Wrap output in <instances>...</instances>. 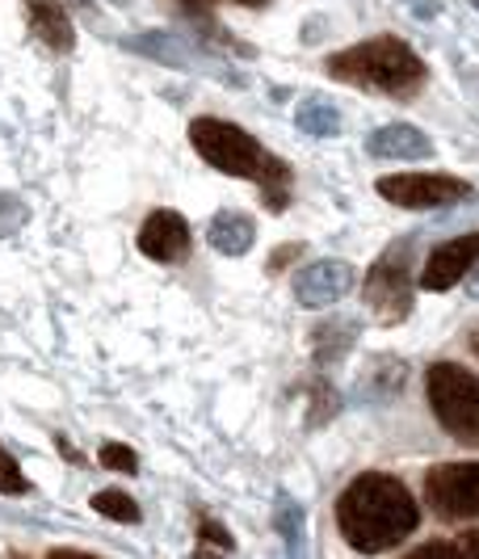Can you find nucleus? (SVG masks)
Wrapping results in <instances>:
<instances>
[{
  "label": "nucleus",
  "mask_w": 479,
  "mask_h": 559,
  "mask_svg": "<svg viewBox=\"0 0 479 559\" xmlns=\"http://www.w3.org/2000/svg\"><path fill=\"white\" fill-rule=\"evenodd\" d=\"M337 526L354 551L379 556L421 526V504L395 476L367 472L345 484L337 501Z\"/></svg>",
  "instance_id": "1"
},
{
  "label": "nucleus",
  "mask_w": 479,
  "mask_h": 559,
  "mask_svg": "<svg viewBox=\"0 0 479 559\" xmlns=\"http://www.w3.org/2000/svg\"><path fill=\"white\" fill-rule=\"evenodd\" d=\"M190 143H194V152L215 173H227V177H240V181L261 186L265 206L274 215L290 206V165L278 160L270 147H261L240 122L202 114V118L190 122Z\"/></svg>",
  "instance_id": "2"
},
{
  "label": "nucleus",
  "mask_w": 479,
  "mask_h": 559,
  "mask_svg": "<svg viewBox=\"0 0 479 559\" xmlns=\"http://www.w3.org/2000/svg\"><path fill=\"white\" fill-rule=\"evenodd\" d=\"M324 68H328L333 81L370 88V93H383V97H395V102H408L424 84L421 56L404 38H392V34H379V38H367L358 47H345L337 56H328Z\"/></svg>",
  "instance_id": "3"
},
{
  "label": "nucleus",
  "mask_w": 479,
  "mask_h": 559,
  "mask_svg": "<svg viewBox=\"0 0 479 559\" xmlns=\"http://www.w3.org/2000/svg\"><path fill=\"white\" fill-rule=\"evenodd\" d=\"M424 395L451 438L479 447V374H471L467 366L433 362L424 374Z\"/></svg>",
  "instance_id": "4"
},
{
  "label": "nucleus",
  "mask_w": 479,
  "mask_h": 559,
  "mask_svg": "<svg viewBox=\"0 0 479 559\" xmlns=\"http://www.w3.org/2000/svg\"><path fill=\"white\" fill-rule=\"evenodd\" d=\"M412 286H417V249L399 240L374 257L362 282V299L379 324H404L412 316Z\"/></svg>",
  "instance_id": "5"
},
{
  "label": "nucleus",
  "mask_w": 479,
  "mask_h": 559,
  "mask_svg": "<svg viewBox=\"0 0 479 559\" xmlns=\"http://www.w3.org/2000/svg\"><path fill=\"white\" fill-rule=\"evenodd\" d=\"M374 190L404 211H438V206H454L476 194L471 181L446 177V173H392V177H379Z\"/></svg>",
  "instance_id": "6"
},
{
  "label": "nucleus",
  "mask_w": 479,
  "mask_h": 559,
  "mask_svg": "<svg viewBox=\"0 0 479 559\" xmlns=\"http://www.w3.org/2000/svg\"><path fill=\"white\" fill-rule=\"evenodd\" d=\"M424 504L442 522L479 518V463H438L424 476Z\"/></svg>",
  "instance_id": "7"
},
{
  "label": "nucleus",
  "mask_w": 479,
  "mask_h": 559,
  "mask_svg": "<svg viewBox=\"0 0 479 559\" xmlns=\"http://www.w3.org/2000/svg\"><path fill=\"white\" fill-rule=\"evenodd\" d=\"M354 265L340 261V257H324V261H311L295 274V299L303 308H333L337 299H345L354 290Z\"/></svg>",
  "instance_id": "8"
},
{
  "label": "nucleus",
  "mask_w": 479,
  "mask_h": 559,
  "mask_svg": "<svg viewBox=\"0 0 479 559\" xmlns=\"http://www.w3.org/2000/svg\"><path fill=\"white\" fill-rule=\"evenodd\" d=\"M476 265H479V231L454 236V240L438 245V249L424 257L417 282H421V290H451V286H458Z\"/></svg>",
  "instance_id": "9"
},
{
  "label": "nucleus",
  "mask_w": 479,
  "mask_h": 559,
  "mask_svg": "<svg viewBox=\"0 0 479 559\" xmlns=\"http://www.w3.org/2000/svg\"><path fill=\"white\" fill-rule=\"evenodd\" d=\"M135 245L147 261H160V265H177L190 257V224L177 215V211H152L140 224V236Z\"/></svg>",
  "instance_id": "10"
},
{
  "label": "nucleus",
  "mask_w": 479,
  "mask_h": 559,
  "mask_svg": "<svg viewBox=\"0 0 479 559\" xmlns=\"http://www.w3.org/2000/svg\"><path fill=\"white\" fill-rule=\"evenodd\" d=\"M22 9H26L29 34H34L47 51L68 56V51L76 47V26H72V17H68V9H63L59 0H22Z\"/></svg>",
  "instance_id": "11"
},
{
  "label": "nucleus",
  "mask_w": 479,
  "mask_h": 559,
  "mask_svg": "<svg viewBox=\"0 0 479 559\" xmlns=\"http://www.w3.org/2000/svg\"><path fill=\"white\" fill-rule=\"evenodd\" d=\"M367 152L379 160H424V156H433V140L417 131L412 122H387V127L370 131Z\"/></svg>",
  "instance_id": "12"
},
{
  "label": "nucleus",
  "mask_w": 479,
  "mask_h": 559,
  "mask_svg": "<svg viewBox=\"0 0 479 559\" xmlns=\"http://www.w3.org/2000/svg\"><path fill=\"white\" fill-rule=\"evenodd\" d=\"M206 240H211V249L224 252V257H244L256 240V224L244 211H219V215L211 219Z\"/></svg>",
  "instance_id": "13"
},
{
  "label": "nucleus",
  "mask_w": 479,
  "mask_h": 559,
  "mask_svg": "<svg viewBox=\"0 0 479 559\" xmlns=\"http://www.w3.org/2000/svg\"><path fill=\"white\" fill-rule=\"evenodd\" d=\"M295 122H299V131H308L315 140H333L340 135V110L337 106H328L324 97H308L299 114H295Z\"/></svg>",
  "instance_id": "14"
},
{
  "label": "nucleus",
  "mask_w": 479,
  "mask_h": 559,
  "mask_svg": "<svg viewBox=\"0 0 479 559\" xmlns=\"http://www.w3.org/2000/svg\"><path fill=\"white\" fill-rule=\"evenodd\" d=\"M93 509H97L101 518H110V522H122V526H135V522L143 518L135 497L122 492V488H101V492L93 497Z\"/></svg>",
  "instance_id": "15"
},
{
  "label": "nucleus",
  "mask_w": 479,
  "mask_h": 559,
  "mask_svg": "<svg viewBox=\"0 0 479 559\" xmlns=\"http://www.w3.org/2000/svg\"><path fill=\"white\" fill-rule=\"evenodd\" d=\"M417 559H442V556H463V559H479V531H467L458 538H438V543H421Z\"/></svg>",
  "instance_id": "16"
},
{
  "label": "nucleus",
  "mask_w": 479,
  "mask_h": 559,
  "mask_svg": "<svg viewBox=\"0 0 479 559\" xmlns=\"http://www.w3.org/2000/svg\"><path fill=\"white\" fill-rule=\"evenodd\" d=\"M26 492H29V479L22 472V463L9 450H0V497H26Z\"/></svg>",
  "instance_id": "17"
},
{
  "label": "nucleus",
  "mask_w": 479,
  "mask_h": 559,
  "mask_svg": "<svg viewBox=\"0 0 479 559\" xmlns=\"http://www.w3.org/2000/svg\"><path fill=\"white\" fill-rule=\"evenodd\" d=\"M97 463L110 467V472H122V476H135L140 472V454L131 447H122V442H106V447L97 450Z\"/></svg>",
  "instance_id": "18"
},
{
  "label": "nucleus",
  "mask_w": 479,
  "mask_h": 559,
  "mask_svg": "<svg viewBox=\"0 0 479 559\" xmlns=\"http://www.w3.org/2000/svg\"><path fill=\"white\" fill-rule=\"evenodd\" d=\"M197 538H202V547L197 551H206V547H219V551H231L236 543H231V534H227L224 522H215V518H202L197 522Z\"/></svg>",
  "instance_id": "19"
},
{
  "label": "nucleus",
  "mask_w": 479,
  "mask_h": 559,
  "mask_svg": "<svg viewBox=\"0 0 479 559\" xmlns=\"http://www.w3.org/2000/svg\"><path fill=\"white\" fill-rule=\"evenodd\" d=\"M278 531L290 547H299V534H303V513H299V504L295 501H283L278 504Z\"/></svg>",
  "instance_id": "20"
},
{
  "label": "nucleus",
  "mask_w": 479,
  "mask_h": 559,
  "mask_svg": "<svg viewBox=\"0 0 479 559\" xmlns=\"http://www.w3.org/2000/svg\"><path fill=\"white\" fill-rule=\"evenodd\" d=\"M29 219V211L17 202L13 194H0V236H9V231H17V227Z\"/></svg>",
  "instance_id": "21"
},
{
  "label": "nucleus",
  "mask_w": 479,
  "mask_h": 559,
  "mask_svg": "<svg viewBox=\"0 0 479 559\" xmlns=\"http://www.w3.org/2000/svg\"><path fill=\"white\" fill-rule=\"evenodd\" d=\"M299 257H303V245H278V249L270 252V261H265V265H270V274H286Z\"/></svg>",
  "instance_id": "22"
},
{
  "label": "nucleus",
  "mask_w": 479,
  "mask_h": 559,
  "mask_svg": "<svg viewBox=\"0 0 479 559\" xmlns=\"http://www.w3.org/2000/svg\"><path fill=\"white\" fill-rule=\"evenodd\" d=\"M56 447H59V454H63L68 463H76V467H81V454H76V450L68 447V438H59V433H56Z\"/></svg>",
  "instance_id": "23"
},
{
  "label": "nucleus",
  "mask_w": 479,
  "mask_h": 559,
  "mask_svg": "<svg viewBox=\"0 0 479 559\" xmlns=\"http://www.w3.org/2000/svg\"><path fill=\"white\" fill-rule=\"evenodd\" d=\"M51 559H88V551H72V547H59V551H51Z\"/></svg>",
  "instance_id": "24"
},
{
  "label": "nucleus",
  "mask_w": 479,
  "mask_h": 559,
  "mask_svg": "<svg viewBox=\"0 0 479 559\" xmlns=\"http://www.w3.org/2000/svg\"><path fill=\"white\" fill-rule=\"evenodd\" d=\"M236 4H244V9H261L265 0H236Z\"/></svg>",
  "instance_id": "25"
},
{
  "label": "nucleus",
  "mask_w": 479,
  "mask_h": 559,
  "mask_svg": "<svg viewBox=\"0 0 479 559\" xmlns=\"http://www.w3.org/2000/svg\"><path fill=\"white\" fill-rule=\"evenodd\" d=\"M471 349H476V358H479V329L471 333Z\"/></svg>",
  "instance_id": "26"
},
{
  "label": "nucleus",
  "mask_w": 479,
  "mask_h": 559,
  "mask_svg": "<svg viewBox=\"0 0 479 559\" xmlns=\"http://www.w3.org/2000/svg\"><path fill=\"white\" fill-rule=\"evenodd\" d=\"M185 4H194V9H206V4H211V0H185Z\"/></svg>",
  "instance_id": "27"
},
{
  "label": "nucleus",
  "mask_w": 479,
  "mask_h": 559,
  "mask_svg": "<svg viewBox=\"0 0 479 559\" xmlns=\"http://www.w3.org/2000/svg\"><path fill=\"white\" fill-rule=\"evenodd\" d=\"M471 295H476V299H479V274H476V278H471Z\"/></svg>",
  "instance_id": "28"
},
{
  "label": "nucleus",
  "mask_w": 479,
  "mask_h": 559,
  "mask_svg": "<svg viewBox=\"0 0 479 559\" xmlns=\"http://www.w3.org/2000/svg\"><path fill=\"white\" fill-rule=\"evenodd\" d=\"M471 4H476V9H479V0H471Z\"/></svg>",
  "instance_id": "29"
}]
</instances>
